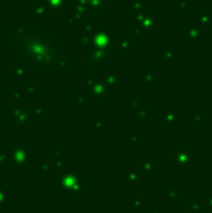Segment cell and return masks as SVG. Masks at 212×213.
Segmentation results:
<instances>
[{
	"label": "cell",
	"mask_w": 212,
	"mask_h": 213,
	"mask_svg": "<svg viewBox=\"0 0 212 213\" xmlns=\"http://www.w3.org/2000/svg\"><path fill=\"white\" fill-rule=\"evenodd\" d=\"M28 159H29V153L25 152L23 147L14 148V151L11 153V161L15 166H23Z\"/></svg>",
	"instance_id": "6da1fadb"
},
{
	"label": "cell",
	"mask_w": 212,
	"mask_h": 213,
	"mask_svg": "<svg viewBox=\"0 0 212 213\" xmlns=\"http://www.w3.org/2000/svg\"><path fill=\"white\" fill-rule=\"evenodd\" d=\"M8 159V152H2L0 153V166H2Z\"/></svg>",
	"instance_id": "3957f363"
},
{
	"label": "cell",
	"mask_w": 212,
	"mask_h": 213,
	"mask_svg": "<svg viewBox=\"0 0 212 213\" xmlns=\"http://www.w3.org/2000/svg\"><path fill=\"white\" fill-rule=\"evenodd\" d=\"M6 201H8V193L4 190L0 188V206L4 204Z\"/></svg>",
	"instance_id": "7a4b0ae2"
}]
</instances>
